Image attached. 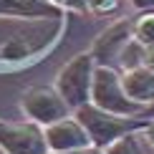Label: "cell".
I'll use <instances>...</instances> for the list:
<instances>
[{"instance_id": "6da1fadb", "label": "cell", "mask_w": 154, "mask_h": 154, "mask_svg": "<svg viewBox=\"0 0 154 154\" xmlns=\"http://www.w3.org/2000/svg\"><path fill=\"white\" fill-rule=\"evenodd\" d=\"M73 116L81 121V126L88 134V142L96 149H104L111 142H116L119 137L144 126V119L139 116H116V114H109L94 104H83L81 109L73 111Z\"/></svg>"}, {"instance_id": "7a4b0ae2", "label": "cell", "mask_w": 154, "mask_h": 154, "mask_svg": "<svg viewBox=\"0 0 154 154\" xmlns=\"http://www.w3.org/2000/svg\"><path fill=\"white\" fill-rule=\"evenodd\" d=\"M91 104L104 109L116 116H144L146 106L137 104L126 96L121 86V73L109 66H96L94 71V83H91Z\"/></svg>"}, {"instance_id": "3957f363", "label": "cell", "mask_w": 154, "mask_h": 154, "mask_svg": "<svg viewBox=\"0 0 154 154\" xmlns=\"http://www.w3.org/2000/svg\"><path fill=\"white\" fill-rule=\"evenodd\" d=\"M96 61L91 53H76L56 76V91L63 96L71 111L91 104V83H94Z\"/></svg>"}, {"instance_id": "277c9868", "label": "cell", "mask_w": 154, "mask_h": 154, "mask_svg": "<svg viewBox=\"0 0 154 154\" xmlns=\"http://www.w3.org/2000/svg\"><path fill=\"white\" fill-rule=\"evenodd\" d=\"M20 109L30 121H35L38 126H51L56 121L71 116V106L63 101V96L56 91V86H33L23 94Z\"/></svg>"}, {"instance_id": "5b68a950", "label": "cell", "mask_w": 154, "mask_h": 154, "mask_svg": "<svg viewBox=\"0 0 154 154\" xmlns=\"http://www.w3.org/2000/svg\"><path fill=\"white\" fill-rule=\"evenodd\" d=\"M0 149L5 154H51L46 131L35 121H5L0 119Z\"/></svg>"}, {"instance_id": "8992f818", "label": "cell", "mask_w": 154, "mask_h": 154, "mask_svg": "<svg viewBox=\"0 0 154 154\" xmlns=\"http://www.w3.org/2000/svg\"><path fill=\"white\" fill-rule=\"evenodd\" d=\"M129 41H131V20H119V23L109 25L104 33L96 38L94 48L88 53L94 56L96 66H109V68L119 71V56Z\"/></svg>"}, {"instance_id": "52a82bcc", "label": "cell", "mask_w": 154, "mask_h": 154, "mask_svg": "<svg viewBox=\"0 0 154 154\" xmlns=\"http://www.w3.org/2000/svg\"><path fill=\"white\" fill-rule=\"evenodd\" d=\"M46 144L48 152H73V149H83V146H91L88 142V134L81 126V121L73 116H66L56 124L46 126Z\"/></svg>"}, {"instance_id": "ba28073f", "label": "cell", "mask_w": 154, "mask_h": 154, "mask_svg": "<svg viewBox=\"0 0 154 154\" xmlns=\"http://www.w3.org/2000/svg\"><path fill=\"white\" fill-rule=\"evenodd\" d=\"M119 73H121V86L131 101H137L142 106L154 104V71L149 66H137Z\"/></svg>"}, {"instance_id": "9c48e42d", "label": "cell", "mask_w": 154, "mask_h": 154, "mask_svg": "<svg viewBox=\"0 0 154 154\" xmlns=\"http://www.w3.org/2000/svg\"><path fill=\"white\" fill-rule=\"evenodd\" d=\"M61 10L48 0H0V18H58Z\"/></svg>"}, {"instance_id": "30bf717a", "label": "cell", "mask_w": 154, "mask_h": 154, "mask_svg": "<svg viewBox=\"0 0 154 154\" xmlns=\"http://www.w3.org/2000/svg\"><path fill=\"white\" fill-rule=\"evenodd\" d=\"M101 154H149V146H146L144 137H142V129H137V131H129L124 137H119L109 146H104Z\"/></svg>"}, {"instance_id": "8fae6325", "label": "cell", "mask_w": 154, "mask_h": 154, "mask_svg": "<svg viewBox=\"0 0 154 154\" xmlns=\"http://www.w3.org/2000/svg\"><path fill=\"white\" fill-rule=\"evenodd\" d=\"M131 35L137 38L142 46H154V13L144 10L137 20L131 23Z\"/></svg>"}, {"instance_id": "7c38bea8", "label": "cell", "mask_w": 154, "mask_h": 154, "mask_svg": "<svg viewBox=\"0 0 154 154\" xmlns=\"http://www.w3.org/2000/svg\"><path fill=\"white\" fill-rule=\"evenodd\" d=\"M137 66H144V46L131 35V41L124 46L119 56V71H129V68H137Z\"/></svg>"}, {"instance_id": "4fadbf2b", "label": "cell", "mask_w": 154, "mask_h": 154, "mask_svg": "<svg viewBox=\"0 0 154 154\" xmlns=\"http://www.w3.org/2000/svg\"><path fill=\"white\" fill-rule=\"evenodd\" d=\"M86 8L96 13V15H109V13H114L119 8V0H88Z\"/></svg>"}, {"instance_id": "5bb4252c", "label": "cell", "mask_w": 154, "mask_h": 154, "mask_svg": "<svg viewBox=\"0 0 154 154\" xmlns=\"http://www.w3.org/2000/svg\"><path fill=\"white\" fill-rule=\"evenodd\" d=\"M51 5H56L58 10H86L88 0H48Z\"/></svg>"}, {"instance_id": "9a60e30c", "label": "cell", "mask_w": 154, "mask_h": 154, "mask_svg": "<svg viewBox=\"0 0 154 154\" xmlns=\"http://www.w3.org/2000/svg\"><path fill=\"white\" fill-rule=\"evenodd\" d=\"M142 137H144L146 146H149V149L154 152V116L144 119V126H142Z\"/></svg>"}, {"instance_id": "2e32d148", "label": "cell", "mask_w": 154, "mask_h": 154, "mask_svg": "<svg viewBox=\"0 0 154 154\" xmlns=\"http://www.w3.org/2000/svg\"><path fill=\"white\" fill-rule=\"evenodd\" d=\"M51 154H101V149H96V146H83V149H73V152H51Z\"/></svg>"}, {"instance_id": "e0dca14e", "label": "cell", "mask_w": 154, "mask_h": 154, "mask_svg": "<svg viewBox=\"0 0 154 154\" xmlns=\"http://www.w3.org/2000/svg\"><path fill=\"white\" fill-rule=\"evenodd\" d=\"M144 66L154 71V46H144Z\"/></svg>"}, {"instance_id": "ac0fdd59", "label": "cell", "mask_w": 154, "mask_h": 154, "mask_svg": "<svg viewBox=\"0 0 154 154\" xmlns=\"http://www.w3.org/2000/svg\"><path fill=\"white\" fill-rule=\"evenodd\" d=\"M134 3V8H139V10H152L154 8V0H131Z\"/></svg>"}]
</instances>
